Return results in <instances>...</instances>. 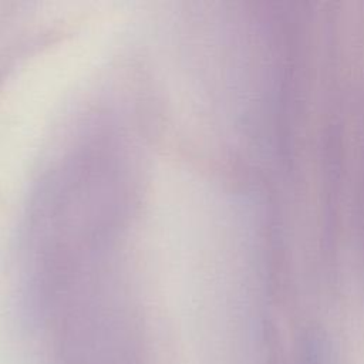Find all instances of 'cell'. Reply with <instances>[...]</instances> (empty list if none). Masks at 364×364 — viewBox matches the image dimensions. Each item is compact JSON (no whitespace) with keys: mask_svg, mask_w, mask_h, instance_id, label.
I'll return each instance as SVG.
<instances>
[]
</instances>
